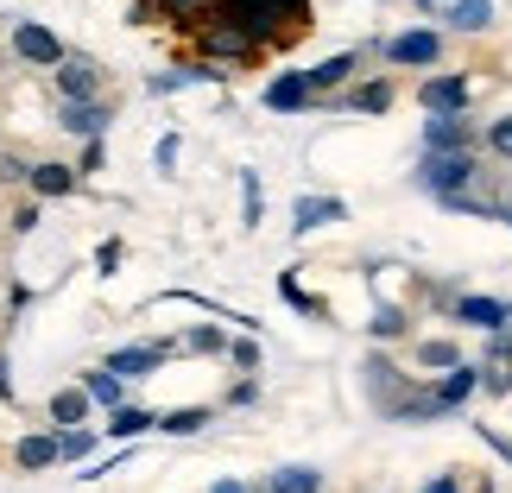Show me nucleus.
I'll list each match as a JSON object with an SVG mask.
<instances>
[{
    "label": "nucleus",
    "mask_w": 512,
    "mask_h": 493,
    "mask_svg": "<svg viewBox=\"0 0 512 493\" xmlns=\"http://www.w3.org/2000/svg\"><path fill=\"white\" fill-rule=\"evenodd\" d=\"M222 19H234L247 38L260 45H279V38H298L310 26V0H215Z\"/></svg>",
    "instance_id": "f257e3e1"
},
{
    "label": "nucleus",
    "mask_w": 512,
    "mask_h": 493,
    "mask_svg": "<svg viewBox=\"0 0 512 493\" xmlns=\"http://www.w3.org/2000/svg\"><path fill=\"white\" fill-rule=\"evenodd\" d=\"M475 177H481L475 146H468V152H424V165H418V184H424L430 196H462Z\"/></svg>",
    "instance_id": "f03ea898"
},
{
    "label": "nucleus",
    "mask_w": 512,
    "mask_h": 493,
    "mask_svg": "<svg viewBox=\"0 0 512 493\" xmlns=\"http://www.w3.org/2000/svg\"><path fill=\"white\" fill-rule=\"evenodd\" d=\"M380 57H386V64H399V70H430V64L443 57V32L411 26V32H399V38H386Z\"/></svg>",
    "instance_id": "7ed1b4c3"
},
{
    "label": "nucleus",
    "mask_w": 512,
    "mask_h": 493,
    "mask_svg": "<svg viewBox=\"0 0 512 493\" xmlns=\"http://www.w3.org/2000/svg\"><path fill=\"white\" fill-rule=\"evenodd\" d=\"M13 57H19V64H38V70H57V64H64V38H57L51 26H38V19H19V26H13Z\"/></svg>",
    "instance_id": "20e7f679"
},
{
    "label": "nucleus",
    "mask_w": 512,
    "mask_h": 493,
    "mask_svg": "<svg viewBox=\"0 0 512 493\" xmlns=\"http://www.w3.org/2000/svg\"><path fill=\"white\" fill-rule=\"evenodd\" d=\"M203 51H209V57H228V64H241V57L260 51V38H247L234 19H215V26H203Z\"/></svg>",
    "instance_id": "39448f33"
},
{
    "label": "nucleus",
    "mask_w": 512,
    "mask_h": 493,
    "mask_svg": "<svg viewBox=\"0 0 512 493\" xmlns=\"http://www.w3.org/2000/svg\"><path fill=\"white\" fill-rule=\"evenodd\" d=\"M475 386H481V367L456 361V367H443V380L430 386V399H437V411H456V405H468V399H475Z\"/></svg>",
    "instance_id": "423d86ee"
},
{
    "label": "nucleus",
    "mask_w": 512,
    "mask_h": 493,
    "mask_svg": "<svg viewBox=\"0 0 512 493\" xmlns=\"http://www.w3.org/2000/svg\"><path fill=\"white\" fill-rule=\"evenodd\" d=\"M310 95H317V89H310V76L304 70H285V76H272V83H266V108L272 114H298V108H310Z\"/></svg>",
    "instance_id": "0eeeda50"
},
{
    "label": "nucleus",
    "mask_w": 512,
    "mask_h": 493,
    "mask_svg": "<svg viewBox=\"0 0 512 493\" xmlns=\"http://www.w3.org/2000/svg\"><path fill=\"white\" fill-rule=\"evenodd\" d=\"M468 95H475V89H468V76H430V83L418 89V102H424L430 114H462Z\"/></svg>",
    "instance_id": "6e6552de"
},
{
    "label": "nucleus",
    "mask_w": 512,
    "mask_h": 493,
    "mask_svg": "<svg viewBox=\"0 0 512 493\" xmlns=\"http://www.w3.org/2000/svg\"><path fill=\"white\" fill-rule=\"evenodd\" d=\"M57 89H64V102H102V83H95L89 57H64L57 64Z\"/></svg>",
    "instance_id": "1a4fd4ad"
},
{
    "label": "nucleus",
    "mask_w": 512,
    "mask_h": 493,
    "mask_svg": "<svg viewBox=\"0 0 512 493\" xmlns=\"http://www.w3.org/2000/svg\"><path fill=\"white\" fill-rule=\"evenodd\" d=\"M329 222H348V203H342V196H298V209H291V228H298V234L329 228Z\"/></svg>",
    "instance_id": "9d476101"
},
{
    "label": "nucleus",
    "mask_w": 512,
    "mask_h": 493,
    "mask_svg": "<svg viewBox=\"0 0 512 493\" xmlns=\"http://www.w3.org/2000/svg\"><path fill=\"white\" fill-rule=\"evenodd\" d=\"M114 121L108 102H64V114H57V127L76 133V140H102V127Z\"/></svg>",
    "instance_id": "9b49d317"
},
{
    "label": "nucleus",
    "mask_w": 512,
    "mask_h": 493,
    "mask_svg": "<svg viewBox=\"0 0 512 493\" xmlns=\"http://www.w3.org/2000/svg\"><path fill=\"white\" fill-rule=\"evenodd\" d=\"M468 140L475 133H468L462 114H430L424 121V152H468Z\"/></svg>",
    "instance_id": "f8f14e48"
},
{
    "label": "nucleus",
    "mask_w": 512,
    "mask_h": 493,
    "mask_svg": "<svg viewBox=\"0 0 512 493\" xmlns=\"http://www.w3.org/2000/svg\"><path fill=\"white\" fill-rule=\"evenodd\" d=\"M456 323H475V329H506L512 323V304L506 298H456Z\"/></svg>",
    "instance_id": "ddd939ff"
},
{
    "label": "nucleus",
    "mask_w": 512,
    "mask_h": 493,
    "mask_svg": "<svg viewBox=\"0 0 512 493\" xmlns=\"http://www.w3.org/2000/svg\"><path fill=\"white\" fill-rule=\"evenodd\" d=\"M152 367H165V348H159V342H146V348H121V354L108 361V373H121V380H146Z\"/></svg>",
    "instance_id": "4468645a"
},
{
    "label": "nucleus",
    "mask_w": 512,
    "mask_h": 493,
    "mask_svg": "<svg viewBox=\"0 0 512 493\" xmlns=\"http://www.w3.org/2000/svg\"><path fill=\"white\" fill-rule=\"evenodd\" d=\"M89 386H64V392H57V399H51V424H64V430H76V424H83L89 418Z\"/></svg>",
    "instance_id": "2eb2a0df"
},
{
    "label": "nucleus",
    "mask_w": 512,
    "mask_h": 493,
    "mask_svg": "<svg viewBox=\"0 0 512 493\" xmlns=\"http://www.w3.org/2000/svg\"><path fill=\"white\" fill-rule=\"evenodd\" d=\"M443 19L456 32H487V26H494V0H449Z\"/></svg>",
    "instance_id": "dca6fc26"
},
{
    "label": "nucleus",
    "mask_w": 512,
    "mask_h": 493,
    "mask_svg": "<svg viewBox=\"0 0 512 493\" xmlns=\"http://www.w3.org/2000/svg\"><path fill=\"white\" fill-rule=\"evenodd\" d=\"M354 64H361L354 51H336V57H323V64H317V70H304V76H310V89L323 95V89H342L348 76H354Z\"/></svg>",
    "instance_id": "f3484780"
},
{
    "label": "nucleus",
    "mask_w": 512,
    "mask_h": 493,
    "mask_svg": "<svg viewBox=\"0 0 512 493\" xmlns=\"http://www.w3.org/2000/svg\"><path fill=\"white\" fill-rule=\"evenodd\" d=\"M152 424H159L152 411H140V405H114V418H108V437H114V443H133V437H146Z\"/></svg>",
    "instance_id": "a211bd4d"
},
{
    "label": "nucleus",
    "mask_w": 512,
    "mask_h": 493,
    "mask_svg": "<svg viewBox=\"0 0 512 493\" xmlns=\"http://www.w3.org/2000/svg\"><path fill=\"white\" fill-rule=\"evenodd\" d=\"M260 493H323V475H317V468H279V475H266V487Z\"/></svg>",
    "instance_id": "6ab92c4d"
},
{
    "label": "nucleus",
    "mask_w": 512,
    "mask_h": 493,
    "mask_svg": "<svg viewBox=\"0 0 512 493\" xmlns=\"http://www.w3.org/2000/svg\"><path fill=\"white\" fill-rule=\"evenodd\" d=\"M26 184H32L38 196H70V190H76V171H70V165H32Z\"/></svg>",
    "instance_id": "aec40b11"
},
{
    "label": "nucleus",
    "mask_w": 512,
    "mask_h": 493,
    "mask_svg": "<svg viewBox=\"0 0 512 493\" xmlns=\"http://www.w3.org/2000/svg\"><path fill=\"white\" fill-rule=\"evenodd\" d=\"M51 462H64V449H57V437H45V430H38V437H19V468H51Z\"/></svg>",
    "instance_id": "412c9836"
},
{
    "label": "nucleus",
    "mask_w": 512,
    "mask_h": 493,
    "mask_svg": "<svg viewBox=\"0 0 512 493\" xmlns=\"http://www.w3.org/2000/svg\"><path fill=\"white\" fill-rule=\"evenodd\" d=\"M190 83H222V70H209V64H196V70H165V76H152V95H171V89H190Z\"/></svg>",
    "instance_id": "4be33fe9"
},
{
    "label": "nucleus",
    "mask_w": 512,
    "mask_h": 493,
    "mask_svg": "<svg viewBox=\"0 0 512 493\" xmlns=\"http://www.w3.org/2000/svg\"><path fill=\"white\" fill-rule=\"evenodd\" d=\"M348 108H354V114H386V108H392V83H361V89H348Z\"/></svg>",
    "instance_id": "5701e85b"
},
{
    "label": "nucleus",
    "mask_w": 512,
    "mask_h": 493,
    "mask_svg": "<svg viewBox=\"0 0 512 493\" xmlns=\"http://www.w3.org/2000/svg\"><path fill=\"white\" fill-rule=\"evenodd\" d=\"M203 424H209V411H203V405H190V411H165V418H159L165 437H196Z\"/></svg>",
    "instance_id": "b1692460"
},
{
    "label": "nucleus",
    "mask_w": 512,
    "mask_h": 493,
    "mask_svg": "<svg viewBox=\"0 0 512 493\" xmlns=\"http://www.w3.org/2000/svg\"><path fill=\"white\" fill-rule=\"evenodd\" d=\"M373 335H380V342H392V335H405V310L399 304H380V310H373V323H367Z\"/></svg>",
    "instance_id": "393cba45"
},
{
    "label": "nucleus",
    "mask_w": 512,
    "mask_h": 493,
    "mask_svg": "<svg viewBox=\"0 0 512 493\" xmlns=\"http://www.w3.org/2000/svg\"><path fill=\"white\" fill-rule=\"evenodd\" d=\"M89 399L95 405H121V373H108V367L89 373Z\"/></svg>",
    "instance_id": "a878e982"
},
{
    "label": "nucleus",
    "mask_w": 512,
    "mask_h": 493,
    "mask_svg": "<svg viewBox=\"0 0 512 493\" xmlns=\"http://www.w3.org/2000/svg\"><path fill=\"white\" fill-rule=\"evenodd\" d=\"M57 449H64V462H89L95 437H89V430H64V437H57Z\"/></svg>",
    "instance_id": "bb28decb"
},
{
    "label": "nucleus",
    "mask_w": 512,
    "mask_h": 493,
    "mask_svg": "<svg viewBox=\"0 0 512 493\" xmlns=\"http://www.w3.org/2000/svg\"><path fill=\"white\" fill-rule=\"evenodd\" d=\"M487 152H494V159H512V114H500V121L487 127Z\"/></svg>",
    "instance_id": "cd10ccee"
},
{
    "label": "nucleus",
    "mask_w": 512,
    "mask_h": 493,
    "mask_svg": "<svg viewBox=\"0 0 512 493\" xmlns=\"http://www.w3.org/2000/svg\"><path fill=\"white\" fill-rule=\"evenodd\" d=\"M418 361H424V367H456L462 354H456V342H424V348H418Z\"/></svg>",
    "instance_id": "c85d7f7f"
},
{
    "label": "nucleus",
    "mask_w": 512,
    "mask_h": 493,
    "mask_svg": "<svg viewBox=\"0 0 512 493\" xmlns=\"http://www.w3.org/2000/svg\"><path fill=\"white\" fill-rule=\"evenodd\" d=\"M184 348H190V354H215V348H222V329H190Z\"/></svg>",
    "instance_id": "c756f323"
},
{
    "label": "nucleus",
    "mask_w": 512,
    "mask_h": 493,
    "mask_svg": "<svg viewBox=\"0 0 512 493\" xmlns=\"http://www.w3.org/2000/svg\"><path fill=\"white\" fill-rule=\"evenodd\" d=\"M241 196H247V228L260 222V177L253 171H241Z\"/></svg>",
    "instance_id": "7c9ffc66"
},
{
    "label": "nucleus",
    "mask_w": 512,
    "mask_h": 493,
    "mask_svg": "<svg viewBox=\"0 0 512 493\" xmlns=\"http://www.w3.org/2000/svg\"><path fill=\"white\" fill-rule=\"evenodd\" d=\"M177 152H184V140H177V133H165V140L152 146V159H159V171H171V165H177Z\"/></svg>",
    "instance_id": "2f4dec72"
},
{
    "label": "nucleus",
    "mask_w": 512,
    "mask_h": 493,
    "mask_svg": "<svg viewBox=\"0 0 512 493\" xmlns=\"http://www.w3.org/2000/svg\"><path fill=\"white\" fill-rule=\"evenodd\" d=\"M95 266H102V272L121 266V241H102V247H95Z\"/></svg>",
    "instance_id": "473e14b6"
},
{
    "label": "nucleus",
    "mask_w": 512,
    "mask_h": 493,
    "mask_svg": "<svg viewBox=\"0 0 512 493\" xmlns=\"http://www.w3.org/2000/svg\"><path fill=\"white\" fill-rule=\"evenodd\" d=\"M228 354H234V367H247V373H253V367H260V348H253V342H234Z\"/></svg>",
    "instance_id": "72a5a7b5"
},
{
    "label": "nucleus",
    "mask_w": 512,
    "mask_h": 493,
    "mask_svg": "<svg viewBox=\"0 0 512 493\" xmlns=\"http://www.w3.org/2000/svg\"><path fill=\"white\" fill-rule=\"evenodd\" d=\"M481 437L494 443V456H506V462H512V437H494V430H481Z\"/></svg>",
    "instance_id": "f704fd0d"
},
{
    "label": "nucleus",
    "mask_w": 512,
    "mask_h": 493,
    "mask_svg": "<svg viewBox=\"0 0 512 493\" xmlns=\"http://www.w3.org/2000/svg\"><path fill=\"white\" fill-rule=\"evenodd\" d=\"M424 493H462V487H456V475H437V481H430Z\"/></svg>",
    "instance_id": "c9c22d12"
},
{
    "label": "nucleus",
    "mask_w": 512,
    "mask_h": 493,
    "mask_svg": "<svg viewBox=\"0 0 512 493\" xmlns=\"http://www.w3.org/2000/svg\"><path fill=\"white\" fill-rule=\"evenodd\" d=\"M209 493H253V487H241V481H215Z\"/></svg>",
    "instance_id": "e433bc0d"
},
{
    "label": "nucleus",
    "mask_w": 512,
    "mask_h": 493,
    "mask_svg": "<svg viewBox=\"0 0 512 493\" xmlns=\"http://www.w3.org/2000/svg\"><path fill=\"white\" fill-rule=\"evenodd\" d=\"M418 13H449V0H418Z\"/></svg>",
    "instance_id": "4c0bfd02"
},
{
    "label": "nucleus",
    "mask_w": 512,
    "mask_h": 493,
    "mask_svg": "<svg viewBox=\"0 0 512 493\" xmlns=\"http://www.w3.org/2000/svg\"><path fill=\"white\" fill-rule=\"evenodd\" d=\"M0 399H13V380H7V361H0Z\"/></svg>",
    "instance_id": "58836bf2"
}]
</instances>
